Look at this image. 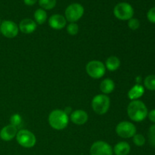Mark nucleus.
<instances>
[{"mask_svg":"<svg viewBox=\"0 0 155 155\" xmlns=\"http://www.w3.org/2000/svg\"><path fill=\"white\" fill-rule=\"evenodd\" d=\"M148 110L147 106L140 100L132 101L127 107V114L131 120L142 122L148 117Z\"/></svg>","mask_w":155,"mask_h":155,"instance_id":"f257e3e1","label":"nucleus"},{"mask_svg":"<svg viewBox=\"0 0 155 155\" xmlns=\"http://www.w3.org/2000/svg\"><path fill=\"white\" fill-rule=\"evenodd\" d=\"M69 123V117L63 110H52L48 115V124L50 127L56 130H62L66 128Z\"/></svg>","mask_w":155,"mask_h":155,"instance_id":"f03ea898","label":"nucleus"},{"mask_svg":"<svg viewBox=\"0 0 155 155\" xmlns=\"http://www.w3.org/2000/svg\"><path fill=\"white\" fill-rule=\"evenodd\" d=\"M110 105V98L107 95L99 94L95 95L92 101V110L98 115L105 114Z\"/></svg>","mask_w":155,"mask_h":155,"instance_id":"7ed1b4c3","label":"nucleus"},{"mask_svg":"<svg viewBox=\"0 0 155 155\" xmlns=\"http://www.w3.org/2000/svg\"><path fill=\"white\" fill-rule=\"evenodd\" d=\"M114 15L120 21H129L133 18L134 9L128 2H120L115 5L114 8Z\"/></svg>","mask_w":155,"mask_h":155,"instance_id":"20e7f679","label":"nucleus"},{"mask_svg":"<svg viewBox=\"0 0 155 155\" xmlns=\"http://www.w3.org/2000/svg\"><path fill=\"white\" fill-rule=\"evenodd\" d=\"M86 71L89 77L98 80L104 77L106 72V68L104 64L100 61L92 60L86 64Z\"/></svg>","mask_w":155,"mask_h":155,"instance_id":"39448f33","label":"nucleus"},{"mask_svg":"<svg viewBox=\"0 0 155 155\" xmlns=\"http://www.w3.org/2000/svg\"><path fill=\"white\" fill-rule=\"evenodd\" d=\"M84 7L80 3H72L65 9V18L70 23H76L84 15Z\"/></svg>","mask_w":155,"mask_h":155,"instance_id":"423d86ee","label":"nucleus"},{"mask_svg":"<svg viewBox=\"0 0 155 155\" xmlns=\"http://www.w3.org/2000/svg\"><path fill=\"white\" fill-rule=\"evenodd\" d=\"M16 140L21 146L25 148H31L36 143V138L32 132L27 130H21L18 132Z\"/></svg>","mask_w":155,"mask_h":155,"instance_id":"0eeeda50","label":"nucleus"},{"mask_svg":"<svg viewBox=\"0 0 155 155\" xmlns=\"http://www.w3.org/2000/svg\"><path fill=\"white\" fill-rule=\"evenodd\" d=\"M136 126L129 121H122L116 127V133L123 139L133 138L136 134Z\"/></svg>","mask_w":155,"mask_h":155,"instance_id":"6e6552de","label":"nucleus"},{"mask_svg":"<svg viewBox=\"0 0 155 155\" xmlns=\"http://www.w3.org/2000/svg\"><path fill=\"white\" fill-rule=\"evenodd\" d=\"M18 33L19 28L16 23L9 20L2 21L0 24V33H2L5 37L13 39L18 36Z\"/></svg>","mask_w":155,"mask_h":155,"instance_id":"1a4fd4ad","label":"nucleus"},{"mask_svg":"<svg viewBox=\"0 0 155 155\" xmlns=\"http://www.w3.org/2000/svg\"><path fill=\"white\" fill-rule=\"evenodd\" d=\"M91 155H113L112 147L104 141L94 142L90 148Z\"/></svg>","mask_w":155,"mask_h":155,"instance_id":"9d476101","label":"nucleus"},{"mask_svg":"<svg viewBox=\"0 0 155 155\" xmlns=\"http://www.w3.org/2000/svg\"><path fill=\"white\" fill-rule=\"evenodd\" d=\"M48 24L50 27L54 30H62L66 26L67 20L64 15L54 14L48 18Z\"/></svg>","mask_w":155,"mask_h":155,"instance_id":"9b49d317","label":"nucleus"},{"mask_svg":"<svg viewBox=\"0 0 155 155\" xmlns=\"http://www.w3.org/2000/svg\"><path fill=\"white\" fill-rule=\"evenodd\" d=\"M37 27V24L35 22L34 20L30 18H24L19 23L18 28L19 31L25 34H30L33 33Z\"/></svg>","mask_w":155,"mask_h":155,"instance_id":"f8f14e48","label":"nucleus"},{"mask_svg":"<svg viewBox=\"0 0 155 155\" xmlns=\"http://www.w3.org/2000/svg\"><path fill=\"white\" fill-rule=\"evenodd\" d=\"M18 133V128H16L14 126L8 124L3 127L0 131V138L2 140L9 142L12 139H15Z\"/></svg>","mask_w":155,"mask_h":155,"instance_id":"ddd939ff","label":"nucleus"},{"mask_svg":"<svg viewBox=\"0 0 155 155\" xmlns=\"http://www.w3.org/2000/svg\"><path fill=\"white\" fill-rule=\"evenodd\" d=\"M71 120L76 125H83L89 119L88 114L83 110H76L71 114Z\"/></svg>","mask_w":155,"mask_h":155,"instance_id":"4468645a","label":"nucleus"},{"mask_svg":"<svg viewBox=\"0 0 155 155\" xmlns=\"http://www.w3.org/2000/svg\"><path fill=\"white\" fill-rule=\"evenodd\" d=\"M145 93V88L141 84H136L129 90L128 98L131 101L139 100Z\"/></svg>","mask_w":155,"mask_h":155,"instance_id":"2eb2a0df","label":"nucleus"},{"mask_svg":"<svg viewBox=\"0 0 155 155\" xmlns=\"http://www.w3.org/2000/svg\"><path fill=\"white\" fill-rule=\"evenodd\" d=\"M131 147L127 142H120L114 145L113 152L115 155H128L130 154Z\"/></svg>","mask_w":155,"mask_h":155,"instance_id":"dca6fc26","label":"nucleus"},{"mask_svg":"<svg viewBox=\"0 0 155 155\" xmlns=\"http://www.w3.org/2000/svg\"><path fill=\"white\" fill-rule=\"evenodd\" d=\"M115 89V83L111 79H104L100 83V90L104 95H107L114 92Z\"/></svg>","mask_w":155,"mask_h":155,"instance_id":"f3484780","label":"nucleus"},{"mask_svg":"<svg viewBox=\"0 0 155 155\" xmlns=\"http://www.w3.org/2000/svg\"><path fill=\"white\" fill-rule=\"evenodd\" d=\"M104 65L109 71H115L120 66V61L117 56H110L107 58Z\"/></svg>","mask_w":155,"mask_h":155,"instance_id":"a211bd4d","label":"nucleus"},{"mask_svg":"<svg viewBox=\"0 0 155 155\" xmlns=\"http://www.w3.org/2000/svg\"><path fill=\"white\" fill-rule=\"evenodd\" d=\"M34 21L38 24H43L47 21V12L46 11L42 8H38L35 11L34 15Z\"/></svg>","mask_w":155,"mask_h":155,"instance_id":"6ab92c4d","label":"nucleus"},{"mask_svg":"<svg viewBox=\"0 0 155 155\" xmlns=\"http://www.w3.org/2000/svg\"><path fill=\"white\" fill-rule=\"evenodd\" d=\"M39 6L44 10H51L57 4V0H38Z\"/></svg>","mask_w":155,"mask_h":155,"instance_id":"aec40b11","label":"nucleus"},{"mask_svg":"<svg viewBox=\"0 0 155 155\" xmlns=\"http://www.w3.org/2000/svg\"><path fill=\"white\" fill-rule=\"evenodd\" d=\"M144 86L150 91H155V75H148L144 80Z\"/></svg>","mask_w":155,"mask_h":155,"instance_id":"412c9836","label":"nucleus"},{"mask_svg":"<svg viewBox=\"0 0 155 155\" xmlns=\"http://www.w3.org/2000/svg\"><path fill=\"white\" fill-rule=\"evenodd\" d=\"M22 117L19 114H14L10 117V124L16 128L19 127L22 124Z\"/></svg>","mask_w":155,"mask_h":155,"instance_id":"4be33fe9","label":"nucleus"},{"mask_svg":"<svg viewBox=\"0 0 155 155\" xmlns=\"http://www.w3.org/2000/svg\"><path fill=\"white\" fill-rule=\"evenodd\" d=\"M133 142L136 146L142 147L145 144V138L143 135L136 133L133 137Z\"/></svg>","mask_w":155,"mask_h":155,"instance_id":"5701e85b","label":"nucleus"},{"mask_svg":"<svg viewBox=\"0 0 155 155\" xmlns=\"http://www.w3.org/2000/svg\"><path fill=\"white\" fill-rule=\"evenodd\" d=\"M67 32L71 36H75L79 32V26L76 23H70L67 27Z\"/></svg>","mask_w":155,"mask_h":155,"instance_id":"b1692460","label":"nucleus"},{"mask_svg":"<svg viewBox=\"0 0 155 155\" xmlns=\"http://www.w3.org/2000/svg\"><path fill=\"white\" fill-rule=\"evenodd\" d=\"M148 142L151 146L155 148V124L151 125L148 130Z\"/></svg>","mask_w":155,"mask_h":155,"instance_id":"393cba45","label":"nucleus"},{"mask_svg":"<svg viewBox=\"0 0 155 155\" xmlns=\"http://www.w3.org/2000/svg\"><path fill=\"white\" fill-rule=\"evenodd\" d=\"M128 27L132 30H138L140 27V21L137 18H132L128 21Z\"/></svg>","mask_w":155,"mask_h":155,"instance_id":"a878e982","label":"nucleus"},{"mask_svg":"<svg viewBox=\"0 0 155 155\" xmlns=\"http://www.w3.org/2000/svg\"><path fill=\"white\" fill-rule=\"evenodd\" d=\"M147 18L152 24H155V7L151 8L147 13Z\"/></svg>","mask_w":155,"mask_h":155,"instance_id":"bb28decb","label":"nucleus"},{"mask_svg":"<svg viewBox=\"0 0 155 155\" xmlns=\"http://www.w3.org/2000/svg\"><path fill=\"white\" fill-rule=\"evenodd\" d=\"M148 118H149L150 121L152 123H154V124H155V109L151 110V111L148 114Z\"/></svg>","mask_w":155,"mask_h":155,"instance_id":"cd10ccee","label":"nucleus"},{"mask_svg":"<svg viewBox=\"0 0 155 155\" xmlns=\"http://www.w3.org/2000/svg\"><path fill=\"white\" fill-rule=\"evenodd\" d=\"M24 2L26 5L28 6H33L38 2V0H24Z\"/></svg>","mask_w":155,"mask_h":155,"instance_id":"c85d7f7f","label":"nucleus"},{"mask_svg":"<svg viewBox=\"0 0 155 155\" xmlns=\"http://www.w3.org/2000/svg\"><path fill=\"white\" fill-rule=\"evenodd\" d=\"M1 23H2V21H1V20H0V24H1Z\"/></svg>","mask_w":155,"mask_h":155,"instance_id":"c756f323","label":"nucleus"}]
</instances>
